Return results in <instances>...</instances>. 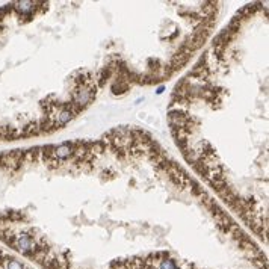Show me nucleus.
I'll list each match as a JSON object with an SVG mask.
<instances>
[{"mask_svg":"<svg viewBox=\"0 0 269 269\" xmlns=\"http://www.w3.org/2000/svg\"><path fill=\"white\" fill-rule=\"evenodd\" d=\"M71 154V145L70 144H62L59 147H54V156L58 159H65V157H70Z\"/></svg>","mask_w":269,"mask_h":269,"instance_id":"obj_1","label":"nucleus"},{"mask_svg":"<svg viewBox=\"0 0 269 269\" xmlns=\"http://www.w3.org/2000/svg\"><path fill=\"white\" fill-rule=\"evenodd\" d=\"M157 269H179V268H177V265H176L174 260H171V259H163V260H160Z\"/></svg>","mask_w":269,"mask_h":269,"instance_id":"obj_2","label":"nucleus"},{"mask_svg":"<svg viewBox=\"0 0 269 269\" xmlns=\"http://www.w3.org/2000/svg\"><path fill=\"white\" fill-rule=\"evenodd\" d=\"M73 118V112L71 110H64L61 112V115H58V124H65Z\"/></svg>","mask_w":269,"mask_h":269,"instance_id":"obj_3","label":"nucleus"},{"mask_svg":"<svg viewBox=\"0 0 269 269\" xmlns=\"http://www.w3.org/2000/svg\"><path fill=\"white\" fill-rule=\"evenodd\" d=\"M6 269H24L23 268V265L18 262V260H9L8 263H6Z\"/></svg>","mask_w":269,"mask_h":269,"instance_id":"obj_4","label":"nucleus"}]
</instances>
